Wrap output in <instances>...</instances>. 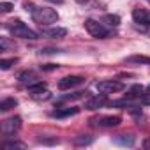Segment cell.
<instances>
[{
	"label": "cell",
	"mask_w": 150,
	"mask_h": 150,
	"mask_svg": "<svg viewBox=\"0 0 150 150\" xmlns=\"http://www.w3.org/2000/svg\"><path fill=\"white\" fill-rule=\"evenodd\" d=\"M7 30L11 32L13 37H18V39H28V41H35L39 39V34L35 30H32L28 25H25L21 20H13L7 23Z\"/></svg>",
	"instance_id": "1"
},
{
	"label": "cell",
	"mask_w": 150,
	"mask_h": 150,
	"mask_svg": "<svg viewBox=\"0 0 150 150\" xmlns=\"http://www.w3.org/2000/svg\"><path fill=\"white\" fill-rule=\"evenodd\" d=\"M30 13H32V20L42 27H48L58 21V13L51 7H32Z\"/></svg>",
	"instance_id": "2"
},
{
	"label": "cell",
	"mask_w": 150,
	"mask_h": 150,
	"mask_svg": "<svg viewBox=\"0 0 150 150\" xmlns=\"http://www.w3.org/2000/svg\"><path fill=\"white\" fill-rule=\"evenodd\" d=\"M85 30H87L92 37H96V39H106V37L110 35V30H108L103 23H99V21H96V20H92V18L85 20Z\"/></svg>",
	"instance_id": "3"
},
{
	"label": "cell",
	"mask_w": 150,
	"mask_h": 150,
	"mask_svg": "<svg viewBox=\"0 0 150 150\" xmlns=\"http://www.w3.org/2000/svg\"><path fill=\"white\" fill-rule=\"evenodd\" d=\"M96 88L101 92V94H117V92H120V90H124L125 87H124V83H120V81H117V80H104V81H99L97 85H96Z\"/></svg>",
	"instance_id": "4"
},
{
	"label": "cell",
	"mask_w": 150,
	"mask_h": 150,
	"mask_svg": "<svg viewBox=\"0 0 150 150\" xmlns=\"http://www.w3.org/2000/svg\"><path fill=\"white\" fill-rule=\"evenodd\" d=\"M85 81L83 76H74V74H71V76H64L62 80H58V88L60 90H71L74 87H78Z\"/></svg>",
	"instance_id": "5"
},
{
	"label": "cell",
	"mask_w": 150,
	"mask_h": 150,
	"mask_svg": "<svg viewBox=\"0 0 150 150\" xmlns=\"http://www.w3.org/2000/svg\"><path fill=\"white\" fill-rule=\"evenodd\" d=\"M92 122H96V125H99V127H117L122 124V117L120 115H106V117L94 118Z\"/></svg>",
	"instance_id": "6"
},
{
	"label": "cell",
	"mask_w": 150,
	"mask_h": 150,
	"mask_svg": "<svg viewBox=\"0 0 150 150\" xmlns=\"http://www.w3.org/2000/svg\"><path fill=\"white\" fill-rule=\"evenodd\" d=\"M28 94L34 99H48L50 97V90L46 88L44 83H32V85H28Z\"/></svg>",
	"instance_id": "7"
},
{
	"label": "cell",
	"mask_w": 150,
	"mask_h": 150,
	"mask_svg": "<svg viewBox=\"0 0 150 150\" xmlns=\"http://www.w3.org/2000/svg\"><path fill=\"white\" fill-rule=\"evenodd\" d=\"M21 129V118L20 117H11L2 122V132L6 134H14Z\"/></svg>",
	"instance_id": "8"
},
{
	"label": "cell",
	"mask_w": 150,
	"mask_h": 150,
	"mask_svg": "<svg viewBox=\"0 0 150 150\" xmlns=\"http://www.w3.org/2000/svg\"><path fill=\"white\" fill-rule=\"evenodd\" d=\"M132 20L138 25L150 27V11H146V9H134L132 11Z\"/></svg>",
	"instance_id": "9"
},
{
	"label": "cell",
	"mask_w": 150,
	"mask_h": 150,
	"mask_svg": "<svg viewBox=\"0 0 150 150\" xmlns=\"http://www.w3.org/2000/svg\"><path fill=\"white\" fill-rule=\"evenodd\" d=\"M104 104H106V94L94 96V97H90L88 101H85V110H90V111H94V110H99V108H103Z\"/></svg>",
	"instance_id": "10"
},
{
	"label": "cell",
	"mask_w": 150,
	"mask_h": 150,
	"mask_svg": "<svg viewBox=\"0 0 150 150\" xmlns=\"http://www.w3.org/2000/svg\"><path fill=\"white\" fill-rule=\"evenodd\" d=\"M78 113H80V108L71 106V108H58V110H55L51 113V117L62 120V118H67V117H74V115H78Z\"/></svg>",
	"instance_id": "11"
},
{
	"label": "cell",
	"mask_w": 150,
	"mask_h": 150,
	"mask_svg": "<svg viewBox=\"0 0 150 150\" xmlns=\"http://www.w3.org/2000/svg\"><path fill=\"white\" fill-rule=\"evenodd\" d=\"M129 65H150V57L146 55H131L124 60Z\"/></svg>",
	"instance_id": "12"
},
{
	"label": "cell",
	"mask_w": 150,
	"mask_h": 150,
	"mask_svg": "<svg viewBox=\"0 0 150 150\" xmlns=\"http://www.w3.org/2000/svg\"><path fill=\"white\" fill-rule=\"evenodd\" d=\"M113 141L117 145H120V146H132L136 143V138L132 134H118V136H115Z\"/></svg>",
	"instance_id": "13"
},
{
	"label": "cell",
	"mask_w": 150,
	"mask_h": 150,
	"mask_svg": "<svg viewBox=\"0 0 150 150\" xmlns=\"http://www.w3.org/2000/svg\"><path fill=\"white\" fill-rule=\"evenodd\" d=\"M46 35L51 37V39H62L67 35V30L64 27H53V28H48L46 30Z\"/></svg>",
	"instance_id": "14"
},
{
	"label": "cell",
	"mask_w": 150,
	"mask_h": 150,
	"mask_svg": "<svg viewBox=\"0 0 150 150\" xmlns=\"http://www.w3.org/2000/svg\"><path fill=\"white\" fill-rule=\"evenodd\" d=\"M34 80H35V74H34L32 71H23L20 76H18V81L23 83V85H32Z\"/></svg>",
	"instance_id": "15"
},
{
	"label": "cell",
	"mask_w": 150,
	"mask_h": 150,
	"mask_svg": "<svg viewBox=\"0 0 150 150\" xmlns=\"http://www.w3.org/2000/svg\"><path fill=\"white\" fill-rule=\"evenodd\" d=\"M14 106H18V101H16L14 97H7V99H4L2 103H0V111H2V113H6V111L13 110Z\"/></svg>",
	"instance_id": "16"
},
{
	"label": "cell",
	"mask_w": 150,
	"mask_h": 150,
	"mask_svg": "<svg viewBox=\"0 0 150 150\" xmlns=\"http://www.w3.org/2000/svg\"><path fill=\"white\" fill-rule=\"evenodd\" d=\"M94 138L88 136V134H80L74 138V145H78V146H87V145H92Z\"/></svg>",
	"instance_id": "17"
},
{
	"label": "cell",
	"mask_w": 150,
	"mask_h": 150,
	"mask_svg": "<svg viewBox=\"0 0 150 150\" xmlns=\"http://www.w3.org/2000/svg\"><path fill=\"white\" fill-rule=\"evenodd\" d=\"M104 21L110 25V27H118L120 25V18L117 14H106L104 16Z\"/></svg>",
	"instance_id": "18"
},
{
	"label": "cell",
	"mask_w": 150,
	"mask_h": 150,
	"mask_svg": "<svg viewBox=\"0 0 150 150\" xmlns=\"http://www.w3.org/2000/svg\"><path fill=\"white\" fill-rule=\"evenodd\" d=\"M143 92H145V87H141V85H134V87H131L129 96H131V97H141Z\"/></svg>",
	"instance_id": "19"
},
{
	"label": "cell",
	"mask_w": 150,
	"mask_h": 150,
	"mask_svg": "<svg viewBox=\"0 0 150 150\" xmlns=\"http://www.w3.org/2000/svg\"><path fill=\"white\" fill-rule=\"evenodd\" d=\"M2 146H4V150H13V148H25V143H21V141H7V143H4Z\"/></svg>",
	"instance_id": "20"
},
{
	"label": "cell",
	"mask_w": 150,
	"mask_h": 150,
	"mask_svg": "<svg viewBox=\"0 0 150 150\" xmlns=\"http://www.w3.org/2000/svg\"><path fill=\"white\" fill-rule=\"evenodd\" d=\"M13 64H16V58H4V60H0V69L7 71V69H11Z\"/></svg>",
	"instance_id": "21"
},
{
	"label": "cell",
	"mask_w": 150,
	"mask_h": 150,
	"mask_svg": "<svg viewBox=\"0 0 150 150\" xmlns=\"http://www.w3.org/2000/svg\"><path fill=\"white\" fill-rule=\"evenodd\" d=\"M139 99H141V103L150 104V87H146V88H145V92H143V96H141Z\"/></svg>",
	"instance_id": "22"
},
{
	"label": "cell",
	"mask_w": 150,
	"mask_h": 150,
	"mask_svg": "<svg viewBox=\"0 0 150 150\" xmlns=\"http://www.w3.org/2000/svg\"><path fill=\"white\" fill-rule=\"evenodd\" d=\"M0 7H2V13H9V11L13 9V4H9V2H2V4H0Z\"/></svg>",
	"instance_id": "23"
},
{
	"label": "cell",
	"mask_w": 150,
	"mask_h": 150,
	"mask_svg": "<svg viewBox=\"0 0 150 150\" xmlns=\"http://www.w3.org/2000/svg\"><path fill=\"white\" fill-rule=\"evenodd\" d=\"M42 69L44 71H55V69H58V65L57 64H46V65H42Z\"/></svg>",
	"instance_id": "24"
},
{
	"label": "cell",
	"mask_w": 150,
	"mask_h": 150,
	"mask_svg": "<svg viewBox=\"0 0 150 150\" xmlns=\"http://www.w3.org/2000/svg\"><path fill=\"white\" fill-rule=\"evenodd\" d=\"M143 146H145L146 150H150V139H145V143H143Z\"/></svg>",
	"instance_id": "25"
},
{
	"label": "cell",
	"mask_w": 150,
	"mask_h": 150,
	"mask_svg": "<svg viewBox=\"0 0 150 150\" xmlns=\"http://www.w3.org/2000/svg\"><path fill=\"white\" fill-rule=\"evenodd\" d=\"M48 2H51V4H62L64 0H48Z\"/></svg>",
	"instance_id": "26"
},
{
	"label": "cell",
	"mask_w": 150,
	"mask_h": 150,
	"mask_svg": "<svg viewBox=\"0 0 150 150\" xmlns=\"http://www.w3.org/2000/svg\"><path fill=\"white\" fill-rule=\"evenodd\" d=\"M76 2H78V4H87L88 0H76Z\"/></svg>",
	"instance_id": "27"
}]
</instances>
